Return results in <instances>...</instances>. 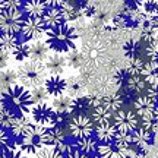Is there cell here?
<instances>
[{
	"label": "cell",
	"mask_w": 158,
	"mask_h": 158,
	"mask_svg": "<svg viewBox=\"0 0 158 158\" xmlns=\"http://www.w3.org/2000/svg\"><path fill=\"white\" fill-rule=\"evenodd\" d=\"M2 104L3 108H7L15 116H28L34 107L31 91L19 84L12 85L3 91Z\"/></svg>",
	"instance_id": "obj_1"
},
{
	"label": "cell",
	"mask_w": 158,
	"mask_h": 158,
	"mask_svg": "<svg viewBox=\"0 0 158 158\" xmlns=\"http://www.w3.org/2000/svg\"><path fill=\"white\" fill-rule=\"evenodd\" d=\"M47 44L50 47L53 53H69V51L75 50V43L78 38V32L76 29L69 25V23H63L60 27H56L53 29H47Z\"/></svg>",
	"instance_id": "obj_2"
},
{
	"label": "cell",
	"mask_w": 158,
	"mask_h": 158,
	"mask_svg": "<svg viewBox=\"0 0 158 158\" xmlns=\"http://www.w3.org/2000/svg\"><path fill=\"white\" fill-rule=\"evenodd\" d=\"M18 82L28 89H34L38 86H43L47 79V68L44 63L34 62V60H27L19 64L16 70Z\"/></svg>",
	"instance_id": "obj_3"
},
{
	"label": "cell",
	"mask_w": 158,
	"mask_h": 158,
	"mask_svg": "<svg viewBox=\"0 0 158 158\" xmlns=\"http://www.w3.org/2000/svg\"><path fill=\"white\" fill-rule=\"evenodd\" d=\"M22 152L25 154H37L44 147H48V129L41 127L38 124H34L25 136L21 138V141L16 145Z\"/></svg>",
	"instance_id": "obj_4"
},
{
	"label": "cell",
	"mask_w": 158,
	"mask_h": 158,
	"mask_svg": "<svg viewBox=\"0 0 158 158\" xmlns=\"http://www.w3.org/2000/svg\"><path fill=\"white\" fill-rule=\"evenodd\" d=\"M27 18L21 9H5L0 13V31L2 34H18L22 32Z\"/></svg>",
	"instance_id": "obj_5"
},
{
	"label": "cell",
	"mask_w": 158,
	"mask_h": 158,
	"mask_svg": "<svg viewBox=\"0 0 158 158\" xmlns=\"http://www.w3.org/2000/svg\"><path fill=\"white\" fill-rule=\"evenodd\" d=\"M31 118L35 124L45 129H53L57 124V113L50 104H35L31 110Z\"/></svg>",
	"instance_id": "obj_6"
},
{
	"label": "cell",
	"mask_w": 158,
	"mask_h": 158,
	"mask_svg": "<svg viewBox=\"0 0 158 158\" xmlns=\"http://www.w3.org/2000/svg\"><path fill=\"white\" fill-rule=\"evenodd\" d=\"M69 130L73 138L82 139L86 136H92L95 127H94V122L89 116L79 114V116H72L70 122H69Z\"/></svg>",
	"instance_id": "obj_7"
},
{
	"label": "cell",
	"mask_w": 158,
	"mask_h": 158,
	"mask_svg": "<svg viewBox=\"0 0 158 158\" xmlns=\"http://www.w3.org/2000/svg\"><path fill=\"white\" fill-rule=\"evenodd\" d=\"M113 123L122 133H133L138 129L139 118L135 111L130 110H120L113 116Z\"/></svg>",
	"instance_id": "obj_8"
},
{
	"label": "cell",
	"mask_w": 158,
	"mask_h": 158,
	"mask_svg": "<svg viewBox=\"0 0 158 158\" xmlns=\"http://www.w3.org/2000/svg\"><path fill=\"white\" fill-rule=\"evenodd\" d=\"M21 34L27 41L40 40L44 34H47V27H45L43 18H27Z\"/></svg>",
	"instance_id": "obj_9"
},
{
	"label": "cell",
	"mask_w": 158,
	"mask_h": 158,
	"mask_svg": "<svg viewBox=\"0 0 158 158\" xmlns=\"http://www.w3.org/2000/svg\"><path fill=\"white\" fill-rule=\"evenodd\" d=\"M135 107V113L138 117H141L142 120L154 116H158V106H155V102L147 95H139L133 102Z\"/></svg>",
	"instance_id": "obj_10"
},
{
	"label": "cell",
	"mask_w": 158,
	"mask_h": 158,
	"mask_svg": "<svg viewBox=\"0 0 158 158\" xmlns=\"http://www.w3.org/2000/svg\"><path fill=\"white\" fill-rule=\"evenodd\" d=\"M154 142V133L145 130L143 127H138V129L132 133V147L143 152L145 149H148V147Z\"/></svg>",
	"instance_id": "obj_11"
},
{
	"label": "cell",
	"mask_w": 158,
	"mask_h": 158,
	"mask_svg": "<svg viewBox=\"0 0 158 158\" xmlns=\"http://www.w3.org/2000/svg\"><path fill=\"white\" fill-rule=\"evenodd\" d=\"M66 85H68L66 79L59 76V75H50L44 82V86H45V89H47V92L51 97H54V98L63 95L66 92Z\"/></svg>",
	"instance_id": "obj_12"
},
{
	"label": "cell",
	"mask_w": 158,
	"mask_h": 158,
	"mask_svg": "<svg viewBox=\"0 0 158 158\" xmlns=\"http://www.w3.org/2000/svg\"><path fill=\"white\" fill-rule=\"evenodd\" d=\"M51 56V50L48 44L41 40H35L34 43H31V53H29V60L40 63H45L47 59Z\"/></svg>",
	"instance_id": "obj_13"
},
{
	"label": "cell",
	"mask_w": 158,
	"mask_h": 158,
	"mask_svg": "<svg viewBox=\"0 0 158 158\" xmlns=\"http://www.w3.org/2000/svg\"><path fill=\"white\" fill-rule=\"evenodd\" d=\"M94 132H95V139H98L101 143H113L118 133L117 127L111 122L104 124H98Z\"/></svg>",
	"instance_id": "obj_14"
},
{
	"label": "cell",
	"mask_w": 158,
	"mask_h": 158,
	"mask_svg": "<svg viewBox=\"0 0 158 158\" xmlns=\"http://www.w3.org/2000/svg\"><path fill=\"white\" fill-rule=\"evenodd\" d=\"M45 68H47V72L50 75H59L62 76V73L66 69V57H63L62 54L59 53H51V56L47 59V62L44 63Z\"/></svg>",
	"instance_id": "obj_15"
},
{
	"label": "cell",
	"mask_w": 158,
	"mask_h": 158,
	"mask_svg": "<svg viewBox=\"0 0 158 158\" xmlns=\"http://www.w3.org/2000/svg\"><path fill=\"white\" fill-rule=\"evenodd\" d=\"M34 122H32V118H29L28 116H18L15 118V122L12 124L10 127V132L13 136H16V138H22L28 133L29 130L32 129V126H34Z\"/></svg>",
	"instance_id": "obj_16"
},
{
	"label": "cell",
	"mask_w": 158,
	"mask_h": 158,
	"mask_svg": "<svg viewBox=\"0 0 158 158\" xmlns=\"http://www.w3.org/2000/svg\"><path fill=\"white\" fill-rule=\"evenodd\" d=\"M43 21H44L47 29H53L56 27H60L63 23H66L60 7H48L47 12H45V15L43 16Z\"/></svg>",
	"instance_id": "obj_17"
},
{
	"label": "cell",
	"mask_w": 158,
	"mask_h": 158,
	"mask_svg": "<svg viewBox=\"0 0 158 158\" xmlns=\"http://www.w3.org/2000/svg\"><path fill=\"white\" fill-rule=\"evenodd\" d=\"M129 149L123 151V149L116 147L114 143H101V145H98L97 154H98V157L101 158H127Z\"/></svg>",
	"instance_id": "obj_18"
},
{
	"label": "cell",
	"mask_w": 158,
	"mask_h": 158,
	"mask_svg": "<svg viewBox=\"0 0 158 158\" xmlns=\"http://www.w3.org/2000/svg\"><path fill=\"white\" fill-rule=\"evenodd\" d=\"M23 9L27 12L28 18H43L48 7L43 0H25Z\"/></svg>",
	"instance_id": "obj_19"
},
{
	"label": "cell",
	"mask_w": 158,
	"mask_h": 158,
	"mask_svg": "<svg viewBox=\"0 0 158 158\" xmlns=\"http://www.w3.org/2000/svg\"><path fill=\"white\" fill-rule=\"evenodd\" d=\"M124 88H127L129 91H132L133 94H136L139 97V95H143V92L148 89V84L145 82V79L142 78L141 75L139 76H130L129 75Z\"/></svg>",
	"instance_id": "obj_20"
},
{
	"label": "cell",
	"mask_w": 158,
	"mask_h": 158,
	"mask_svg": "<svg viewBox=\"0 0 158 158\" xmlns=\"http://www.w3.org/2000/svg\"><path fill=\"white\" fill-rule=\"evenodd\" d=\"M124 104L123 98L120 94H110V95H104L101 100V106L106 107L108 111H111L113 114H116L117 111L122 110V106Z\"/></svg>",
	"instance_id": "obj_21"
},
{
	"label": "cell",
	"mask_w": 158,
	"mask_h": 158,
	"mask_svg": "<svg viewBox=\"0 0 158 158\" xmlns=\"http://www.w3.org/2000/svg\"><path fill=\"white\" fill-rule=\"evenodd\" d=\"M75 148L81 151L85 155H91V154L97 152L98 149V143H97V139L92 138V136H86V138H82V139H76L75 142Z\"/></svg>",
	"instance_id": "obj_22"
},
{
	"label": "cell",
	"mask_w": 158,
	"mask_h": 158,
	"mask_svg": "<svg viewBox=\"0 0 158 158\" xmlns=\"http://www.w3.org/2000/svg\"><path fill=\"white\" fill-rule=\"evenodd\" d=\"M66 92L70 98H79V97H84V91H85V85L84 81L79 78H69L66 79Z\"/></svg>",
	"instance_id": "obj_23"
},
{
	"label": "cell",
	"mask_w": 158,
	"mask_h": 158,
	"mask_svg": "<svg viewBox=\"0 0 158 158\" xmlns=\"http://www.w3.org/2000/svg\"><path fill=\"white\" fill-rule=\"evenodd\" d=\"M72 104H73V98H70L69 95H60V97H56V98L53 100L51 107H53V110H54L57 114H64V113L70 114Z\"/></svg>",
	"instance_id": "obj_24"
},
{
	"label": "cell",
	"mask_w": 158,
	"mask_h": 158,
	"mask_svg": "<svg viewBox=\"0 0 158 158\" xmlns=\"http://www.w3.org/2000/svg\"><path fill=\"white\" fill-rule=\"evenodd\" d=\"M114 114L111 111H108L106 107H95L92 108V111H91V118H92V122L98 126V124H104V123H110V120L113 118Z\"/></svg>",
	"instance_id": "obj_25"
},
{
	"label": "cell",
	"mask_w": 158,
	"mask_h": 158,
	"mask_svg": "<svg viewBox=\"0 0 158 158\" xmlns=\"http://www.w3.org/2000/svg\"><path fill=\"white\" fill-rule=\"evenodd\" d=\"M142 78L145 79L148 85H157L158 84V64L154 62L145 63V68L142 70Z\"/></svg>",
	"instance_id": "obj_26"
},
{
	"label": "cell",
	"mask_w": 158,
	"mask_h": 158,
	"mask_svg": "<svg viewBox=\"0 0 158 158\" xmlns=\"http://www.w3.org/2000/svg\"><path fill=\"white\" fill-rule=\"evenodd\" d=\"M88 110H92L89 102V97H79V98H75L73 104H72V110H70V114L72 116H79V114H86Z\"/></svg>",
	"instance_id": "obj_27"
},
{
	"label": "cell",
	"mask_w": 158,
	"mask_h": 158,
	"mask_svg": "<svg viewBox=\"0 0 158 158\" xmlns=\"http://www.w3.org/2000/svg\"><path fill=\"white\" fill-rule=\"evenodd\" d=\"M29 53H31V44L29 43H27V41H19L18 43V45L13 48V51H12V54H13V57L16 59L18 62H27L29 59Z\"/></svg>",
	"instance_id": "obj_28"
},
{
	"label": "cell",
	"mask_w": 158,
	"mask_h": 158,
	"mask_svg": "<svg viewBox=\"0 0 158 158\" xmlns=\"http://www.w3.org/2000/svg\"><path fill=\"white\" fill-rule=\"evenodd\" d=\"M18 43L16 34H0V51L3 53H12Z\"/></svg>",
	"instance_id": "obj_29"
},
{
	"label": "cell",
	"mask_w": 158,
	"mask_h": 158,
	"mask_svg": "<svg viewBox=\"0 0 158 158\" xmlns=\"http://www.w3.org/2000/svg\"><path fill=\"white\" fill-rule=\"evenodd\" d=\"M63 12V16H64V21H66V23L69 22V21H76L78 18H81V13H79V6L75 5L73 2H70V0H68L64 5L60 7Z\"/></svg>",
	"instance_id": "obj_30"
},
{
	"label": "cell",
	"mask_w": 158,
	"mask_h": 158,
	"mask_svg": "<svg viewBox=\"0 0 158 158\" xmlns=\"http://www.w3.org/2000/svg\"><path fill=\"white\" fill-rule=\"evenodd\" d=\"M143 68H145V62L142 60L141 57H136V59H130L124 70L130 76H139V75H142Z\"/></svg>",
	"instance_id": "obj_31"
},
{
	"label": "cell",
	"mask_w": 158,
	"mask_h": 158,
	"mask_svg": "<svg viewBox=\"0 0 158 158\" xmlns=\"http://www.w3.org/2000/svg\"><path fill=\"white\" fill-rule=\"evenodd\" d=\"M31 97H32V101H34V106L35 104H47L48 98H50V94L47 92L45 86H38V88H34L31 89Z\"/></svg>",
	"instance_id": "obj_32"
},
{
	"label": "cell",
	"mask_w": 158,
	"mask_h": 158,
	"mask_svg": "<svg viewBox=\"0 0 158 158\" xmlns=\"http://www.w3.org/2000/svg\"><path fill=\"white\" fill-rule=\"evenodd\" d=\"M139 50H141V44L135 41V40H129V41H126L123 45V51L124 54L129 57V59H136V57H139Z\"/></svg>",
	"instance_id": "obj_33"
},
{
	"label": "cell",
	"mask_w": 158,
	"mask_h": 158,
	"mask_svg": "<svg viewBox=\"0 0 158 158\" xmlns=\"http://www.w3.org/2000/svg\"><path fill=\"white\" fill-rule=\"evenodd\" d=\"M16 117L18 116H15V114L12 113V111H9L7 108H3V110L0 111V127L5 129V130L10 129Z\"/></svg>",
	"instance_id": "obj_34"
},
{
	"label": "cell",
	"mask_w": 158,
	"mask_h": 158,
	"mask_svg": "<svg viewBox=\"0 0 158 158\" xmlns=\"http://www.w3.org/2000/svg\"><path fill=\"white\" fill-rule=\"evenodd\" d=\"M35 158H64V155L54 147H44L35 154Z\"/></svg>",
	"instance_id": "obj_35"
},
{
	"label": "cell",
	"mask_w": 158,
	"mask_h": 158,
	"mask_svg": "<svg viewBox=\"0 0 158 158\" xmlns=\"http://www.w3.org/2000/svg\"><path fill=\"white\" fill-rule=\"evenodd\" d=\"M13 147H15V145L12 143L9 135L6 133V130L0 127V157H2L5 152H7V151Z\"/></svg>",
	"instance_id": "obj_36"
},
{
	"label": "cell",
	"mask_w": 158,
	"mask_h": 158,
	"mask_svg": "<svg viewBox=\"0 0 158 158\" xmlns=\"http://www.w3.org/2000/svg\"><path fill=\"white\" fill-rule=\"evenodd\" d=\"M66 62H68V64L73 66V68H81V64H82V62H84V56L75 48V50H72V51H69L68 53Z\"/></svg>",
	"instance_id": "obj_37"
},
{
	"label": "cell",
	"mask_w": 158,
	"mask_h": 158,
	"mask_svg": "<svg viewBox=\"0 0 158 158\" xmlns=\"http://www.w3.org/2000/svg\"><path fill=\"white\" fill-rule=\"evenodd\" d=\"M143 12L147 15L148 19H155L158 18V2L155 0H149L143 3Z\"/></svg>",
	"instance_id": "obj_38"
},
{
	"label": "cell",
	"mask_w": 158,
	"mask_h": 158,
	"mask_svg": "<svg viewBox=\"0 0 158 158\" xmlns=\"http://www.w3.org/2000/svg\"><path fill=\"white\" fill-rule=\"evenodd\" d=\"M113 23H114V27L118 29H124V28H127V27H130V25H133V23L130 22V19L126 12H124V13H120V15H117V16L114 18Z\"/></svg>",
	"instance_id": "obj_39"
},
{
	"label": "cell",
	"mask_w": 158,
	"mask_h": 158,
	"mask_svg": "<svg viewBox=\"0 0 158 158\" xmlns=\"http://www.w3.org/2000/svg\"><path fill=\"white\" fill-rule=\"evenodd\" d=\"M18 81V73L15 70H5L3 75H2V82L5 84L6 88H9L12 85H16Z\"/></svg>",
	"instance_id": "obj_40"
},
{
	"label": "cell",
	"mask_w": 158,
	"mask_h": 158,
	"mask_svg": "<svg viewBox=\"0 0 158 158\" xmlns=\"http://www.w3.org/2000/svg\"><path fill=\"white\" fill-rule=\"evenodd\" d=\"M0 158H27V154L22 152V151H21V149H19V148L15 145V147L10 148L7 152L3 154V155H2Z\"/></svg>",
	"instance_id": "obj_41"
},
{
	"label": "cell",
	"mask_w": 158,
	"mask_h": 158,
	"mask_svg": "<svg viewBox=\"0 0 158 158\" xmlns=\"http://www.w3.org/2000/svg\"><path fill=\"white\" fill-rule=\"evenodd\" d=\"M123 2L126 9H129V10H138L145 3V0H123Z\"/></svg>",
	"instance_id": "obj_42"
},
{
	"label": "cell",
	"mask_w": 158,
	"mask_h": 158,
	"mask_svg": "<svg viewBox=\"0 0 158 158\" xmlns=\"http://www.w3.org/2000/svg\"><path fill=\"white\" fill-rule=\"evenodd\" d=\"M147 97H149V98L155 102V106H158V84L157 85H149V86H148Z\"/></svg>",
	"instance_id": "obj_43"
},
{
	"label": "cell",
	"mask_w": 158,
	"mask_h": 158,
	"mask_svg": "<svg viewBox=\"0 0 158 158\" xmlns=\"http://www.w3.org/2000/svg\"><path fill=\"white\" fill-rule=\"evenodd\" d=\"M23 0H5V7L6 9H21L23 6Z\"/></svg>",
	"instance_id": "obj_44"
},
{
	"label": "cell",
	"mask_w": 158,
	"mask_h": 158,
	"mask_svg": "<svg viewBox=\"0 0 158 158\" xmlns=\"http://www.w3.org/2000/svg\"><path fill=\"white\" fill-rule=\"evenodd\" d=\"M45 5H47V7H62L68 0H43Z\"/></svg>",
	"instance_id": "obj_45"
},
{
	"label": "cell",
	"mask_w": 158,
	"mask_h": 158,
	"mask_svg": "<svg viewBox=\"0 0 158 158\" xmlns=\"http://www.w3.org/2000/svg\"><path fill=\"white\" fill-rule=\"evenodd\" d=\"M64 158H88V155L82 154L81 151H78V149L75 148V149H72L70 152L66 154V155H64Z\"/></svg>",
	"instance_id": "obj_46"
},
{
	"label": "cell",
	"mask_w": 158,
	"mask_h": 158,
	"mask_svg": "<svg viewBox=\"0 0 158 158\" xmlns=\"http://www.w3.org/2000/svg\"><path fill=\"white\" fill-rule=\"evenodd\" d=\"M7 64V53L0 51V68H5Z\"/></svg>",
	"instance_id": "obj_47"
},
{
	"label": "cell",
	"mask_w": 158,
	"mask_h": 158,
	"mask_svg": "<svg viewBox=\"0 0 158 158\" xmlns=\"http://www.w3.org/2000/svg\"><path fill=\"white\" fill-rule=\"evenodd\" d=\"M6 7H5V0H0V13L5 10Z\"/></svg>",
	"instance_id": "obj_48"
},
{
	"label": "cell",
	"mask_w": 158,
	"mask_h": 158,
	"mask_svg": "<svg viewBox=\"0 0 158 158\" xmlns=\"http://www.w3.org/2000/svg\"><path fill=\"white\" fill-rule=\"evenodd\" d=\"M91 158H101V157H98V155H95V157H91Z\"/></svg>",
	"instance_id": "obj_49"
}]
</instances>
